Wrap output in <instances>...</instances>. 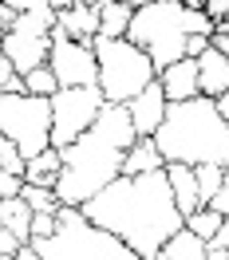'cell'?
<instances>
[{"label":"cell","instance_id":"obj_20","mask_svg":"<svg viewBox=\"0 0 229 260\" xmlns=\"http://www.w3.org/2000/svg\"><path fill=\"white\" fill-rule=\"evenodd\" d=\"M166 260H206V252H210V241H202L197 233H190V229H182V233H174L170 241H166Z\"/></svg>","mask_w":229,"mask_h":260},{"label":"cell","instance_id":"obj_21","mask_svg":"<svg viewBox=\"0 0 229 260\" xmlns=\"http://www.w3.org/2000/svg\"><path fill=\"white\" fill-rule=\"evenodd\" d=\"M221 225H225V217L213 209V205H206V209H197V213H190V217H186V229H190V233H197L202 241H213V237L221 233Z\"/></svg>","mask_w":229,"mask_h":260},{"label":"cell","instance_id":"obj_7","mask_svg":"<svg viewBox=\"0 0 229 260\" xmlns=\"http://www.w3.org/2000/svg\"><path fill=\"white\" fill-rule=\"evenodd\" d=\"M51 130H55L51 99L0 95V138L16 142L24 150V158H36V154L51 150Z\"/></svg>","mask_w":229,"mask_h":260},{"label":"cell","instance_id":"obj_12","mask_svg":"<svg viewBox=\"0 0 229 260\" xmlns=\"http://www.w3.org/2000/svg\"><path fill=\"white\" fill-rule=\"evenodd\" d=\"M158 83H162L170 103H190V99L202 95V63L197 59H178L158 75Z\"/></svg>","mask_w":229,"mask_h":260},{"label":"cell","instance_id":"obj_22","mask_svg":"<svg viewBox=\"0 0 229 260\" xmlns=\"http://www.w3.org/2000/svg\"><path fill=\"white\" fill-rule=\"evenodd\" d=\"M24 83H28V95H40V99H51V95H60V91H64V87H60V79H55V71H51V63L28 71V75H24Z\"/></svg>","mask_w":229,"mask_h":260},{"label":"cell","instance_id":"obj_8","mask_svg":"<svg viewBox=\"0 0 229 260\" xmlns=\"http://www.w3.org/2000/svg\"><path fill=\"white\" fill-rule=\"evenodd\" d=\"M51 111H55L51 146L67 150L99 122V114L107 111V95L99 87H64L60 95H51Z\"/></svg>","mask_w":229,"mask_h":260},{"label":"cell","instance_id":"obj_14","mask_svg":"<svg viewBox=\"0 0 229 260\" xmlns=\"http://www.w3.org/2000/svg\"><path fill=\"white\" fill-rule=\"evenodd\" d=\"M166 174H170V185H174V201H178L182 217H190V213L206 209V201H202V189H197V170H194V166L170 162V166H166Z\"/></svg>","mask_w":229,"mask_h":260},{"label":"cell","instance_id":"obj_4","mask_svg":"<svg viewBox=\"0 0 229 260\" xmlns=\"http://www.w3.org/2000/svg\"><path fill=\"white\" fill-rule=\"evenodd\" d=\"M213 32H217V24L210 20V12H194L182 0H158L147 8H134V24L127 40L147 51L162 75L170 63L186 59V48L194 36H213Z\"/></svg>","mask_w":229,"mask_h":260},{"label":"cell","instance_id":"obj_31","mask_svg":"<svg viewBox=\"0 0 229 260\" xmlns=\"http://www.w3.org/2000/svg\"><path fill=\"white\" fill-rule=\"evenodd\" d=\"M206 260H229V248H221V244H210Z\"/></svg>","mask_w":229,"mask_h":260},{"label":"cell","instance_id":"obj_6","mask_svg":"<svg viewBox=\"0 0 229 260\" xmlns=\"http://www.w3.org/2000/svg\"><path fill=\"white\" fill-rule=\"evenodd\" d=\"M91 48H95V59H99V91L107 95V103L127 107L131 99H138L158 79L154 59L131 40H103L99 36Z\"/></svg>","mask_w":229,"mask_h":260},{"label":"cell","instance_id":"obj_13","mask_svg":"<svg viewBox=\"0 0 229 260\" xmlns=\"http://www.w3.org/2000/svg\"><path fill=\"white\" fill-rule=\"evenodd\" d=\"M55 20H60V28H64L71 40H79V44H95L99 32H103L99 8H87V4H71L64 12H55Z\"/></svg>","mask_w":229,"mask_h":260},{"label":"cell","instance_id":"obj_15","mask_svg":"<svg viewBox=\"0 0 229 260\" xmlns=\"http://www.w3.org/2000/svg\"><path fill=\"white\" fill-rule=\"evenodd\" d=\"M166 154L158 150L154 138H138L131 150H127V158H123V178H138V174H154V170H166Z\"/></svg>","mask_w":229,"mask_h":260},{"label":"cell","instance_id":"obj_19","mask_svg":"<svg viewBox=\"0 0 229 260\" xmlns=\"http://www.w3.org/2000/svg\"><path fill=\"white\" fill-rule=\"evenodd\" d=\"M60 174H64V154L51 146L44 150V154H36V158H28V185H48V189H55V181H60Z\"/></svg>","mask_w":229,"mask_h":260},{"label":"cell","instance_id":"obj_11","mask_svg":"<svg viewBox=\"0 0 229 260\" xmlns=\"http://www.w3.org/2000/svg\"><path fill=\"white\" fill-rule=\"evenodd\" d=\"M127 111H131V118H134L138 138H154V134H158V126L166 122V114H170V99H166L162 83L154 79L138 99H131V103H127Z\"/></svg>","mask_w":229,"mask_h":260},{"label":"cell","instance_id":"obj_26","mask_svg":"<svg viewBox=\"0 0 229 260\" xmlns=\"http://www.w3.org/2000/svg\"><path fill=\"white\" fill-rule=\"evenodd\" d=\"M0 95H28L24 75H20L16 63H12V59H4V55H0Z\"/></svg>","mask_w":229,"mask_h":260},{"label":"cell","instance_id":"obj_29","mask_svg":"<svg viewBox=\"0 0 229 260\" xmlns=\"http://www.w3.org/2000/svg\"><path fill=\"white\" fill-rule=\"evenodd\" d=\"M210 205H213L217 213H221V217H229V166H225V181H221V193L213 197Z\"/></svg>","mask_w":229,"mask_h":260},{"label":"cell","instance_id":"obj_2","mask_svg":"<svg viewBox=\"0 0 229 260\" xmlns=\"http://www.w3.org/2000/svg\"><path fill=\"white\" fill-rule=\"evenodd\" d=\"M138 142V130L127 107L107 103V111L99 114V122L79 142H71L64 154V174L55 181V193L64 205H87L95 201L107 185L123 178V158Z\"/></svg>","mask_w":229,"mask_h":260},{"label":"cell","instance_id":"obj_10","mask_svg":"<svg viewBox=\"0 0 229 260\" xmlns=\"http://www.w3.org/2000/svg\"><path fill=\"white\" fill-rule=\"evenodd\" d=\"M0 55L12 59L20 75H28V71H36V67H44L51 59V36L8 32V36H0Z\"/></svg>","mask_w":229,"mask_h":260},{"label":"cell","instance_id":"obj_27","mask_svg":"<svg viewBox=\"0 0 229 260\" xmlns=\"http://www.w3.org/2000/svg\"><path fill=\"white\" fill-rule=\"evenodd\" d=\"M0 4L16 8L20 16H24V12H48V8H51V0H0ZM51 12H55V8H51Z\"/></svg>","mask_w":229,"mask_h":260},{"label":"cell","instance_id":"obj_5","mask_svg":"<svg viewBox=\"0 0 229 260\" xmlns=\"http://www.w3.org/2000/svg\"><path fill=\"white\" fill-rule=\"evenodd\" d=\"M32 248L44 260H142L127 241H119L114 233L91 225L79 205H64L55 237L32 244Z\"/></svg>","mask_w":229,"mask_h":260},{"label":"cell","instance_id":"obj_3","mask_svg":"<svg viewBox=\"0 0 229 260\" xmlns=\"http://www.w3.org/2000/svg\"><path fill=\"white\" fill-rule=\"evenodd\" d=\"M166 162L182 166H229V122L217 99L197 95L190 103H170L166 122L154 134Z\"/></svg>","mask_w":229,"mask_h":260},{"label":"cell","instance_id":"obj_28","mask_svg":"<svg viewBox=\"0 0 229 260\" xmlns=\"http://www.w3.org/2000/svg\"><path fill=\"white\" fill-rule=\"evenodd\" d=\"M24 185H28V181L20 178V174H0V197H20Z\"/></svg>","mask_w":229,"mask_h":260},{"label":"cell","instance_id":"obj_25","mask_svg":"<svg viewBox=\"0 0 229 260\" xmlns=\"http://www.w3.org/2000/svg\"><path fill=\"white\" fill-rule=\"evenodd\" d=\"M0 174H28V158H24V150L16 142H8V138H0ZM28 181V178H24Z\"/></svg>","mask_w":229,"mask_h":260},{"label":"cell","instance_id":"obj_30","mask_svg":"<svg viewBox=\"0 0 229 260\" xmlns=\"http://www.w3.org/2000/svg\"><path fill=\"white\" fill-rule=\"evenodd\" d=\"M213 48L229 55V24H217V32H213Z\"/></svg>","mask_w":229,"mask_h":260},{"label":"cell","instance_id":"obj_23","mask_svg":"<svg viewBox=\"0 0 229 260\" xmlns=\"http://www.w3.org/2000/svg\"><path fill=\"white\" fill-rule=\"evenodd\" d=\"M20 197H24L36 213H60V209H64L60 193H55V189H48V185H24V193H20Z\"/></svg>","mask_w":229,"mask_h":260},{"label":"cell","instance_id":"obj_17","mask_svg":"<svg viewBox=\"0 0 229 260\" xmlns=\"http://www.w3.org/2000/svg\"><path fill=\"white\" fill-rule=\"evenodd\" d=\"M32 221H36V209L24 197H0V229L16 233L24 244H32Z\"/></svg>","mask_w":229,"mask_h":260},{"label":"cell","instance_id":"obj_32","mask_svg":"<svg viewBox=\"0 0 229 260\" xmlns=\"http://www.w3.org/2000/svg\"><path fill=\"white\" fill-rule=\"evenodd\" d=\"M210 244H221V248H229V217H225V225H221V233H217V237H213Z\"/></svg>","mask_w":229,"mask_h":260},{"label":"cell","instance_id":"obj_1","mask_svg":"<svg viewBox=\"0 0 229 260\" xmlns=\"http://www.w3.org/2000/svg\"><path fill=\"white\" fill-rule=\"evenodd\" d=\"M79 209L91 225L127 241L142 260H154L166 248V241L186 229V217L174 201V185H170L166 170L138 174V178H119L95 201H87Z\"/></svg>","mask_w":229,"mask_h":260},{"label":"cell","instance_id":"obj_18","mask_svg":"<svg viewBox=\"0 0 229 260\" xmlns=\"http://www.w3.org/2000/svg\"><path fill=\"white\" fill-rule=\"evenodd\" d=\"M99 20H103V40H127V32H131L134 24V8L127 4V0H103L99 4Z\"/></svg>","mask_w":229,"mask_h":260},{"label":"cell","instance_id":"obj_16","mask_svg":"<svg viewBox=\"0 0 229 260\" xmlns=\"http://www.w3.org/2000/svg\"><path fill=\"white\" fill-rule=\"evenodd\" d=\"M197 63H202V95L206 99H221L229 91V55L217 51V48H210Z\"/></svg>","mask_w":229,"mask_h":260},{"label":"cell","instance_id":"obj_34","mask_svg":"<svg viewBox=\"0 0 229 260\" xmlns=\"http://www.w3.org/2000/svg\"><path fill=\"white\" fill-rule=\"evenodd\" d=\"M217 111L225 114V122H229V91H225V95H221V99H217Z\"/></svg>","mask_w":229,"mask_h":260},{"label":"cell","instance_id":"obj_24","mask_svg":"<svg viewBox=\"0 0 229 260\" xmlns=\"http://www.w3.org/2000/svg\"><path fill=\"white\" fill-rule=\"evenodd\" d=\"M197 170V189H202V201L210 205L213 197L221 193V181H225V166H194Z\"/></svg>","mask_w":229,"mask_h":260},{"label":"cell","instance_id":"obj_33","mask_svg":"<svg viewBox=\"0 0 229 260\" xmlns=\"http://www.w3.org/2000/svg\"><path fill=\"white\" fill-rule=\"evenodd\" d=\"M182 4H186V8H194V12H206V4H210V0H182Z\"/></svg>","mask_w":229,"mask_h":260},{"label":"cell","instance_id":"obj_9","mask_svg":"<svg viewBox=\"0 0 229 260\" xmlns=\"http://www.w3.org/2000/svg\"><path fill=\"white\" fill-rule=\"evenodd\" d=\"M51 71L60 87H99V59H95V48L91 44H79L55 24L51 32Z\"/></svg>","mask_w":229,"mask_h":260}]
</instances>
